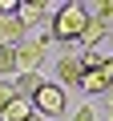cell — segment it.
Wrapping results in <instances>:
<instances>
[{
  "label": "cell",
  "mask_w": 113,
  "mask_h": 121,
  "mask_svg": "<svg viewBox=\"0 0 113 121\" xmlns=\"http://www.w3.org/2000/svg\"><path fill=\"white\" fill-rule=\"evenodd\" d=\"M89 20H93L89 4H81V0H69V4H61V8L52 12L48 32H52V40H81V36H85V28H89Z\"/></svg>",
  "instance_id": "6da1fadb"
},
{
  "label": "cell",
  "mask_w": 113,
  "mask_h": 121,
  "mask_svg": "<svg viewBox=\"0 0 113 121\" xmlns=\"http://www.w3.org/2000/svg\"><path fill=\"white\" fill-rule=\"evenodd\" d=\"M52 40V32H40L36 40H28V44H16V69L20 73H40V60H44V44ZM16 73V77H20Z\"/></svg>",
  "instance_id": "7a4b0ae2"
},
{
  "label": "cell",
  "mask_w": 113,
  "mask_h": 121,
  "mask_svg": "<svg viewBox=\"0 0 113 121\" xmlns=\"http://www.w3.org/2000/svg\"><path fill=\"white\" fill-rule=\"evenodd\" d=\"M32 105H36V113H44V117H61V113H65V89L56 85V81H44V85L36 89Z\"/></svg>",
  "instance_id": "3957f363"
},
{
  "label": "cell",
  "mask_w": 113,
  "mask_h": 121,
  "mask_svg": "<svg viewBox=\"0 0 113 121\" xmlns=\"http://www.w3.org/2000/svg\"><path fill=\"white\" fill-rule=\"evenodd\" d=\"M81 77H85V60L81 56H61L56 60V85H69V89H81Z\"/></svg>",
  "instance_id": "277c9868"
},
{
  "label": "cell",
  "mask_w": 113,
  "mask_h": 121,
  "mask_svg": "<svg viewBox=\"0 0 113 121\" xmlns=\"http://www.w3.org/2000/svg\"><path fill=\"white\" fill-rule=\"evenodd\" d=\"M20 40H24L20 16H0V48H16Z\"/></svg>",
  "instance_id": "5b68a950"
},
{
  "label": "cell",
  "mask_w": 113,
  "mask_h": 121,
  "mask_svg": "<svg viewBox=\"0 0 113 121\" xmlns=\"http://www.w3.org/2000/svg\"><path fill=\"white\" fill-rule=\"evenodd\" d=\"M44 12H48V4H44V0H20V12H16V16H20V24L28 28V24H36Z\"/></svg>",
  "instance_id": "8992f818"
},
{
  "label": "cell",
  "mask_w": 113,
  "mask_h": 121,
  "mask_svg": "<svg viewBox=\"0 0 113 121\" xmlns=\"http://www.w3.org/2000/svg\"><path fill=\"white\" fill-rule=\"evenodd\" d=\"M105 28H109L105 20H97V16L89 20V28H85V36H81V44H85V52H97V44L105 40Z\"/></svg>",
  "instance_id": "52a82bcc"
},
{
  "label": "cell",
  "mask_w": 113,
  "mask_h": 121,
  "mask_svg": "<svg viewBox=\"0 0 113 121\" xmlns=\"http://www.w3.org/2000/svg\"><path fill=\"white\" fill-rule=\"evenodd\" d=\"M12 85H16V97H36V89H40L44 81H40V73H20Z\"/></svg>",
  "instance_id": "ba28073f"
},
{
  "label": "cell",
  "mask_w": 113,
  "mask_h": 121,
  "mask_svg": "<svg viewBox=\"0 0 113 121\" xmlns=\"http://www.w3.org/2000/svg\"><path fill=\"white\" fill-rule=\"evenodd\" d=\"M12 73H20V69H16V48H0V77L8 81Z\"/></svg>",
  "instance_id": "9c48e42d"
},
{
  "label": "cell",
  "mask_w": 113,
  "mask_h": 121,
  "mask_svg": "<svg viewBox=\"0 0 113 121\" xmlns=\"http://www.w3.org/2000/svg\"><path fill=\"white\" fill-rule=\"evenodd\" d=\"M12 101H16V85L12 81H0V113H4Z\"/></svg>",
  "instance_id": "30bf717a"
},
{
  "label": "cell",
  "mask_w": 113,
  "mask_h": 121,
  "mask_svg": "<svg viewBox=\"0 0 113 121\" xmlns=\"http://www.w3.org/2000/svg\"><path fill=\"white\" fill-rule=\"evenodd\" d=\"M73 121H97V113H93V109H89V105H81V109H77V113H73Z\"/></svg>",
  "instance_id": "8fae6325"
},
{
  "label": "cell",
  "mask_w": 113,
  "mask_h": 121,
  "mask_svg": "<svg viewBox=\"0 0 113 121\" xmlns=\"http://www.w3.org/2000/svg\"><path fill=\"white\" fill-rule=\"evenodd\" d=\"M109 105H113V89H109Z\"/></svg>",
  "instance_id": "7c38bea8"
},
{
  "label": "cell",
  "mask_w": 113,
  "mask_h": 121,
  "mask_svg": "<svg viewBox=\"0 0 113 121\" xmlns=\"http://www.w3.org/2000/svg\"><path fill=\"white\" fill-rule=\"evenodd\" d=\"M109 121H113V105H109Z\"/></svg>",
  "instance_id": "4fadbf2b"
}]
</instances>
